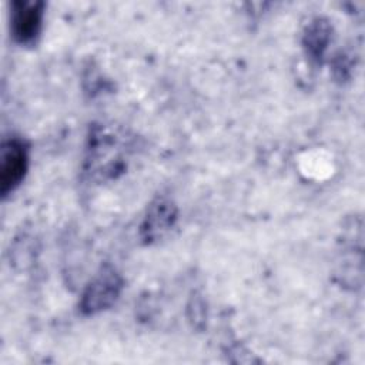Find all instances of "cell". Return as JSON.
<instances>
[{
  "label": "cell",
  "mask_w": 365,
  "mask_h": 365,
  "mask_svg": "<svg viewBox=\"0 0 365 365\" xmlns=\"http://www.w3.org/2000/svg\"><path fill=\"white\" fill-rule=\"evenodd\" d=\"M86 154V173L96 180L115 178L123 173L128 143L124 134H120L111 127L94 125L88 135Z\"/></svg>",
  "instance_id": "6da1fadb"
},
{
  "label": "cell",
  "mask_w": 365,
  "mask_h": 365,
  "mask_svg": "<svg viewBox=\"0 0 365 365\" xmlns=\"http://www.w3.org/2000/svg\"><path fill=\"white\" fill-rule=\"evenodd\" d=\"M121 289L123 278L120 274L110 265L103 267L88 282L81 295V312L86 315H94L110 308L118 299Z\"/></svg>",
  "instance_id": "7a4b0ae2"
},
{
  "label": "cell",
  "mask_w": 365,
  "mask_h": 365,
  "mask_svg": "<svg viewBox=\"0 0 365 365\" xmlns=\"http://www.w3.org/2000/svg\"><path fill=\"white\" fill-rule=\"evenodd\" d=\"M27 167L29 153L26 144L19 138L4 140L0 151V192L3 197L20 185Z\"/></svg>",
  "instance_id": "3957f363"
},
{
  "label": "cell",
  "mask_w": 365,
  "mask_h": 365,
  "mask_svg": "<svg viewBox=\"0 0 365 365\" xmlns=\"http://www.w3.org/2000/svg\"><path fill=\"white\" fill-rule=\"evenodd\" d=\"M177 207L165 198H155L147 208L143 222L140 225V235L145 244H154L163 240L175 225Z\"/></svg>",
  "instance_id": "277c9868"
},
{
  "label": "cell",
  "mask_w": 365,
  "mask_h": 365,
  "mask_svg": "<svg viewBox=\"0 0 365 365\" xmlns=\"http://www.w3.org/2000/svg\"><path fill=\"white\" fill-rule=\"evenodd\" d=\"M44 4L41 1H14L10 14V30L20 44H33L41 31Z\"/></svg>",
  "instance_id": "5b68a950"
},
{
  "label": "cell",
  "mask_w": 365,
  "mask_h": 365,
  "mask_svg": "<svg viewBox=\"0 0 365 365\" xmlns=\"http://www.w3.org/2000/svg\"><path fill=\"white\" fill-rule=\"evenodd\" d=\"M331 33H332L331 24L328 23V20H325L322 17L314 19L308 24V27L304 33L302 44H304L307 56L312 61L321 63V60L324 58L325 50L331 40Z\"/></svg>",
  "instance_id": "8992f818"
}]
</instances>
